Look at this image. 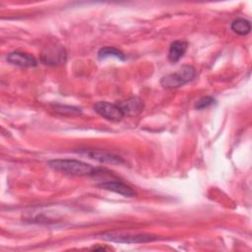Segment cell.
Returning <instances> with one entry per match:
<instances>
[{
	"instance_id": "6da1fadb",
	"label": "cell",
	"mask_w": 252,
	"mask_h": 252,
	"mask_svg": "<svg viewBox=\"0 0 252 252\" xmlns=\"http://www.w3.org/2000/svg\"><path fill=\"white\" fill-rule=\"evenodd\" d=\"M48 165L56 171L73 176L95 175L99 171L98 168H95L87 162L70 158L52 159L48 161Z\"/></svg>"
},
{
	"instance_id": "7a4b0ae2",
	"label": "cell",
	"mask_w": 252,
	"mask_h": 252,
	"mask_svg": "<svg viewBox=\"0 0 252 252\" xmlns=\"http://www.w3.org/2000/svg\"><path fill=\"white\" fill-rule=\"evenodd\" d=\"M196 75L194 67L190 65H184L179 68L176 72L165 75L160 80V85L168 89L179 88L186 83L192 81Z\"/></svg>"
},
{
	"instance_id": "3957f363",
	"label": "cell",
	"mask_w": 252,
	"mask_h": 252,
	"mask_svg": "<svg viewBox=\"0 0 252 252\" xmlns=\"http://www.w3.org/2000/svg\"><path fill=\"white\" fill-rule=\"evenodd\" d=\"M100 237L104 240L118 242V243H146L157 239V237L142 234V233H131L128 231H109L100 234Z\"/></svg>"
},
{
	"instance_id": "277c9868",
	"label": "cell",
	"mask_w": 252,
	"mask_h": 252,
	"mask_svg": "<svg viewBox=\"0 0 252 252\" xmlns=\"http://www.w3.org/2000/svg\"><path fill=\"white\" fill-rule=\"evenodd\" d=\"M94 110L109 121H120L125 113L118 103H111L107 101H97L94 105Z\"/></svg>"
},
{
	"instance_id": "5b68a950",
	"label": "cell",
	"mask_w": 252,
	"mask_h": 252,
	"mask_svg": "<svg viewBox=\"0 0 252 252\" xmlns=\"http://www.w3.org/2000/svg\"><path fill=\"white\" fill-rule=\"evenodd\" d=\"M66 60V53L62 46L52 45L47 47L41 54V61L47 65H59Z\"/></svg>"
},
{
	"instance_id": "8992f818",
	"label": "cell",
	"mask_w": 252,
	"mask_h": 252,
	"mask_svg": "<svg viewBox=\"0 0 252 252\" xmlns=\"http://www.w3.org/2000/svg\"><path fill=\"white\" fill-rule=\"evenodd\" d=\"M7 61L10 64L19 66V67H34L37 65L36 59L26 52L14 51L7 55Z\"/></svg>"
},
{
	"instance_id": "52a82bcc",
	"label": "cell",
	"mask_w": 252,
	"mask_h": 252,
	"mask_svg": "<svg viewBox=\"0 0 252 252\" xmlns=\"http://www.w3.org/2000/svg\"><path fill=\"white\" fill-rule=\"evenodd\" d=\"M97 187L120 194L125 197H134L136 195V192L132 187L120 181H105L97 184Z\"/></svg>"
},
{
	"instance_id": "ba28073f",
	"label": "cell",
	"mask_w": 252,
	"mask_h": 252,
	"mask_svg": "<svg viewBox=\"0 0 252 252\" xmlns=\"http://www.w3.org/2000/svg\"><path fill=\"white\" fill-rule=\"evenodd\" d=\"M86 156H88L90 158L98 160L100 162H108V163H120L122 162V159L117 157L114 156L112 154L106 153V152H102V151H84V153Z\"/></svg>"
},
{
	"instance_id": "9c48e42d",
	"label": "cell",
	"mask_w": 252,
	"mask_h": 252,
	"mask_svg": "<svg viewBox=\"0 0 252 252\" xmlns=\"http://www.w3.org/2000/svg\"><path fill=\"white\" fill-rule=\"evenodd\" d=\"M188 47V42L184 40H175L170 44L168 51V59L171 62H177L183 57Z\"/></svg>"
},
{
	"instance_id": "30bf717a",
	"label": "cell",
	"mask_w": 252,
	"mask_h": 252,
	"mask_svg": "<svg viewBox=\"0 0 252 252\" xmlns=\"http://www.w3.org/2000/svg\"><path fill=\"white\" fill-rule=\"evenodd\" d=\"M122 107L125 115H135L143 110V101L137 97L130 98L125 102L119 103Z\"/></svg>"
},
{
	"instance_id": "8fae6325",
	"label": "cell",
	"mask_w": 252,
	"mask_h": 252,
	"mask_svg": "<svg viewBox=\"0 0 252 252\" xmlns=\"http://www.w3.org/2000/svg\"><path fill=\"white\" fill-rule=\"evenodd\" d=\"M232 32L239 35H245L250 32L251 25L250 22L246 19H236L231 23L230 26Z\"/></svg>"
},
{
	"instance_id": "7c38bea8",
	"label": "cell",
	"mask_w": 252,
	"mask_h": 252,
	"mask_svg": "<svg viewBox=\"0 0 252 252\" xmlns=\"http://www.w3.org/2000/svg\"><path fill=\"white\" fill-rule=\"evenodd\" d=\"M97 56L99 59H105L107 57H115V58H118L120 60H125L126 59V56L124 55V53L115 48V47H112V46H105V47H102L101 49H99L98 53H97Z\"/></svg>"
},
{
	"instance_id": "4fadbf2b",
	"label": "cell",
	"mask_w": 252,
	"mask_h": 252,
	"mask_svg": "<svg viewBox=\"0 0 252 252\" xmlns=\"http://www.w3.org/2000/svg\"><path fill=\"white\" fill-rule=\"evenodd\" d=\"M53 109L60 113V114H80L81 108L76 106H70V105H63V104H54Z\"/></svg>"
},
{
	"instance_id": "5bb4252c",
	"label": "cell",
	"mask_w": 252,
	"mask_h": 252,
	"mask_svg": "<svg viewBox=\"0 0 252 252\" xmlns=\"http://www.w3.org/2000/svg\"><path fill=\"white\" fill-rule=\"evenodd\" d=\"M216 102V99L213 96H204L202 98H200L196 104H195V108L197 109H204L212 104H214Z\"/></svg>"
}]
</instances>
